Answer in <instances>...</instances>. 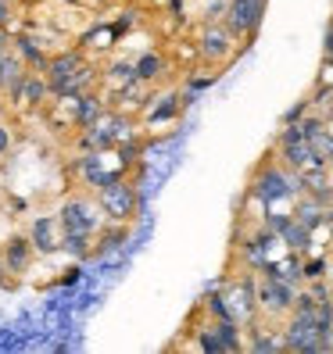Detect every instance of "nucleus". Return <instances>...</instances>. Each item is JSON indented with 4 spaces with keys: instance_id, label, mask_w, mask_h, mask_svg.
Listing matches in <instances>:
<instances>
[{
    "instance_id": "a878e982",
    "label": "nucleus",
    "mask_w": 333,
    "mask_h": 354,
    "mask_svg": "<svg viewBox=\"0 0 333 354\" xmlns=\"http://www.w3.org/2000/svg\"><path fill=\"white\" fill-rule=\"evenodd\" d=\"M312 143V151H316L326 165H333V129H323V133H316L308 140Z\"/></svg>"
},
{
    "instance_id": "f257e3e1",
    "label": "nucleus",
    "mask_w": 333,
    "mask_h": 354,
    "mask_svg": "<svg viewBox=\"0 0 333 354\" xmlns=\"http://www.w3.org/2000/svg\"><path fill=\"white\" fill-rule=\"evenodd\" d=\"M97 204H100V212L108 222H133L136 218V207H140V194H136V186L126 183V179H111V183H104L93 190Z\"/></svg>"
},
{
    "instance_id": "b1692460",
    "label": "nucleus",
    "mask_w": 333,
    "mask_h": 354,
    "mask_svg": "<svg viewBox=\"0 0 333 354\" xmlns=\"http://www.w3.org/2000/svg\"><path fill=\"white\" fill-rule=\"evenodd\" d=\"M247 351H255V354H273V351H283V337H273V333H262L255 329V337L244 344Z\"/></svg>"
},
{
    "instance_id": "f3484780",
    "label": "nucleus",
    "mask_w": 333,
    "mask_h": 354,
    "mask_svg": "<svg viewBox=\"0 0 333 354\" xmlns=\"http://www.w3.org/2000/svg\"><path fill=\"white\" fill-rule=\"evenodd\" d=\"M126 236H129V229H126V222H104L100 225V240H97V247H90V254H108V251H118L122 243H126Z\"/></svg>"
},
{
    "instance_id": "4468645a",
    "label": "nucleus",
    "mask_w": 333,
    "mask_h": 354,
    "mask_svg": "<svg viewBox=\"0 0 333 354\" xmlns=\"http://www.w3.org/2000/svg\"><path fill=\"white\" fill-rule=\"evenodd\" d=\"M69 108H72V118H69L72 126L75 129H87V126H93V122L104 115V100H100V93L87 90V93H79Z\"/></svg>"
},
{
    "instance_id": "2f4dec72",
    "label": "nucleus",
    "mask_w": 333,
    "mask_h": 354,
    "mask_svg": "<svg viewBox=\"0 0 333 354\" xmlns=\"http://www.w3.org/2000/svg\"><path fill=\"white\" fill-rule=\"evenodd\" d=\"M298 126H301V133H305V140H312V136H316V133H323V129H326L319 115H308V118H301V122H298Z\"/></svg>"
},
{
    "instance_id": "0eeeda50",
    "label": "nucleus",
    "mask_w": 333,
    "mask_h": 354,
    "mask_svg": "<svg viewBox=\"0 0 333 354\" xmlns=\"http://www.w3.org/2000/svg\"><path fill=\"white\" fill-rule=\"evenodd\" d=\"M33 258H36V247L26 233H15L4 240V247H0V265L8 268L11 276H26L33 268Z\"/></svg>"
},
{
    "instance_id": "5701e85b",
    "label": "nucleus",
    "mask_w": 333,
    "mask_h": 354,
    "mask_svg": "<svg viewBox=\"0 0 333 354\" xmlns=\"http://www.w3.org/2000/svg\"><path fill=\"white\" fill-rule=\"evenodd\" d=\"M215 333H219V340H222V347L226 351H244V340H240V322L237 319H215V326H212Z\"/></svg>"
},
{
    "instance_id": "ea45409f",
    "label": "nucleus",
    "mask_w": 333,
    "mask_h": 354,
    "mask_svg": "<svg viewBox=\"0 0 333 354\" xmlns=\"http://www.w3.org/2000/svg\"><path fill=\"white\" fill-rule=\"evenodd\" d=\"M326 276H330V290H333V265H330V272H326Z\"/></svg>"
},
{
    "instance_id": "bb28decb",
    "label": "nucleus",
    "mask_w": 333,
    "mask_h": 354,
    "mask_svg": "<svg viewBox=\"0 0 333 354\" xmlns=\"http://www.w3.org/2000/svg\"><path fill=\"white\" fill-rule=\"evenodd\" d=\"M115 39H118V29H111V26H100V29H93L90 36H87V44L90 47H115Z\"/></svg>"
},
{
    "instance_id": "7c9ffc66",
    "label": "nucleus",
    "mask_w": 333,
    "mask_h": 354,
    "mask_svg": "<svg viewBox=\"0 0 333 354\" xmlns=\"http://www.w3.org/2000/svg\"><path fill=\"white\" fill-rule=\"evenodd\" d=\"M308 197L316 201V204H323V207H333V186L330 183H319V186H312V190H308Z\"/></svg>"
},
{
    "instance_id": "473e14b6",
    "label": "nucleus",
    "mask_w": 333,
    "mask_h": 354,
    "mask_svg": "<svg viewBox=\"0 0 333 354\" xmlns=\"http://www.w3.org/2000/svg\"><path fill=\"white\" fill-rule=\"evenodd\" d=\"M11 147H15V133H11L8 122L0 118V158H8V154H11Z\"/></svg>"
},
{
    "instance_id": "72a5a7b5",
    "label": "nucleus",
    "mask_w": 333,
    "mask_h": 354,
    "mask_svg": "<svg viewBox=\"0 0 333 354\" xmlns=\"http://www.w3.org/2000/svg\"><path fill=\"white\" fill-rule=\"evenodd\" d=\"M308 108H312V100H301V104H294V108H290V111L283 115V122H301Z\"/></svg>"
},
{
    "instance_id": "a19ab883",
    "label": "nucleus",
    "mask_w": 333,
    "mask_h": 354,
    "mask_svg": "<svg viewBox=\"0 0 333 354\" xmlns=\"http://www.w3.org/2000/svg\"><path fill=\"white\" fill-rule=\"evenodd\" d=\"M0 204H4V186H0Z\"/></svg>"
},
{
    "instance_id": "aec40b11",
    "label": "nucleus",
    "mask_w": 333,
    "mask_h": 354,
    "mask_svg": "<svg viewBox=\"0 0 333 354\" xmlns=\"http://www.w3.org/2000/svg\"><path fill=\"white\" fill-rule=\"evenodd\" d=\"M51 97V86H47V75L39 72H29L26 75V86H22V108H39Z\"/></svg>"
},
{
    "instance_id": "39448f33",
    "label": "nucleus",
    "mask_w": 333,
    "mask_h": 354,
    "mask_svg": "<svg viewBox=\"0 0 333 354\" xmlns=\"http://www.w3.org/2000/svg\"><path fill=\"white\" fill-rule=\"evenodd\" d=\"M283 351L323 354L316 337V311H290V322L283 326Z\"/></svg>"
},
{
    "instance_id": "f704fd0d",
    "label": "nucleus",
    "mask_w": 333,
    "mask_h": 354,
    "mask_svg": "<svg viewBox=\"0 0 333 354\" xmlns=\"http://www.w3.org/2000/svg\"><path fill=\"white\" fill-rule=\"evenodd\" d=\"M11 18H15V4L11 0H0V26L11 29Z\"/></svg>"
},
{
    "instance_id": "1a4fd4ad",
    "label": "nucleus",
    "mask_w": 333,
    "mask_h": 354,
    "mask_svg": "<svg viewBox=\"0 0 333 354\" xmlns=\"http://www.w3.org/2000/svg\"><path fill=\"white\" fill-rule=\"evenodd\" d=\"M294 294H298V286L265 276V283L258 286V308H265L269 315H287L294 308Z\"/></svg>"
},
{
    "instance_id": "412c9836",
    "label": "nucleus",
    "mask_w": 333,
    "mask_h": 354,
    "mask_svg": "<svg viewBox=\"0 0 333 354\" xmlns=\"http://www.w3.org/2000/svg\"><path fill=\"white\" fill-rule=\"evenodd\" d=\"M90 243H93L90 233H79V229H61V247H57V251H65L69 258H87L90 254Z\"/></svg>"
},
{
    "instance_id": "e433bc0d",
    "label": "nucleus",
    "mask_w": 333,
    "mask_h": 354,
    "mask_svg": "<svg viewBox=\"0 0 333 354\" xmlns=\"http://www.w3.org/2000/svg\"><path fill=\"white\" fill-rule=\"evenodd\" d=\"M323 54H326V57H333V26H330V32H326V44H323Z\"/></svg>"
},
{
    "instance_id": "58836bf2",
    "label": "nucleus",
    "mask_w": 333,
    "mask_h": 354,
    "mask_svg": "<svg viewBox=\"0 0 333 354\" xmlns=\"http://www.w3.org/2000/svg\"><path fill=\"white\" fill-rule=\"evenodd\" d=\"M326 115L333 118V90H330V97H326Z\"/></svg>"
},
{
    "instance_id": "6ab92c4d",
    "label": "nucleus",
    "mask_w": 333,
    "mask_h": 354,
    "mask_svg": "<svg viewBox=\"0 0 333 354\" xmlns=\"http://www.w3.org/2000/svg\"><path fill=\"white\" fill-rule=\"evenodd\" d=\"M280 243H287L290 254H301V251H308V247H312V233H308L298 218H290V222L280 229Z\"/></svg>"
},
{
    "instance_id": "4be33fe9",
    "label": "nucleus",
    "mask_w": 333,
    "mask_h": 354,
    "mask_svg": "<svg viewBox=\"0 0 333 354\" xmlns=\"http://www.w3.org/2000/svg\"><path fill=\"white\" fill-rule=\"evenodd\" d=\"M183 108V97L179 93H169V97H161L158 104H151L147 108V126H158V122H172Z\"/></svg>"
},
{
    "instance_id": "dca6fc26",
    "label": "nucleus",
    "mask_w": 333,
    "mask_h": 354,
    "mask_svg": "<svg viewBox=\"0 0 333 354\" xmlns=\"http://www.w3.org/2000/svg\"><path fill=\"white\" fill-rule=\"evenodd\" d=\"M165 68H169V61H165L158 50H147V54H140L133 61V72H136L140 82H158L165 75Z\"/></svg>"
},
{
    "instance_id": "393cba45",
    "label": "nucleus",
    "mask_w": 333,
    "mask_h": 354,
    "mask_svg": "<svg viewBox=\"0 0 333 354\" xmlns=\"http://www.w3.org/2000/svg\"><path fill=\"white\" fill-rule=\"evenodd\" d=\"M104 72H108V82H115V86H126V82H133V79H136L133 65H129V61H122V57H115Z\"/></svg>"
},
{
    "instance_id": "f8f14e48",
    "label": "nucleus",
    "mask_w": 333,
    "mask_h": 354,
    "mask_svg": "<svg viewBox=\"0 0 333 354\" xmlns=\"http://www.w3.org/2000/svg\"><path fill=\"white\" fill-rule=\"evenodd\" d=\"M11 50L22 57V65L29 68V72H39L44 75V68H47V50H44V44L33 36V32H18V36H11Z\"/></svg>"
},
{
    "instance_id": "79ce46f5",
    "label": "nucleus",
    "mask_w": 333,
    "mask_h": 354,
    "mask_svg": "<svg viewBox=\"0 0 333 354\" xmlns=\"http://www.w3.org/2000/svg\"><path fill=\"white\" fill-rule=\"evenodd\" d=\"M65 4H79V0H65Z\"/></svg>"
},
{
    "instance_id": "c85d7f7f",
    "label": "nucleus",
    "mask_w": 333,
    "mask_h": 354,
    "mask_svg": "<svg viewBox=\"0 0 333 354\" xmlns=\"http://www.w3.org/2000/svg\"><path fill=\"white\" fill-rule=\"evenodd\" d=\"M208 311H212L215 319H233V308H230V301H226V297H219V294H212V297H208Z\"/></svg>"
},
{
    "instance_id": "2eb2a0df",
    "label": "nucleus",
    "mask_w": 333,
    "mask_h": 354,
    "mask_svg": "<svg viewBox=\"0 0 333 354\" xmlns=\"http://www.w3.org/2000/svg\"><path fill=\"white\" fill-rule=\"evenodd\" d=\"M280 151V161H283V169H290V172H301V169H308V165H326L316 151H312V143L308 140H298V143H283V147H276Z\"/></svg>"
},
{
    "instance_id": "f03ea898",
    "label": "nucleus",
    "mask_w": 333,
    "mask_h": 354,
    "mask_svg": "<svg viewBox=\"0 0 333 354\" xmlns=\"http://www.w3.org/2000/svg\"><path fill=\"white\" fill-rule=\"evenodd\" d=\"M251 197H258L265 207H273L287 197H301V186H298V176L283 169V165H265V169L255 176L251 183Z\"/></svg>"
},
{
    "instance_id": "20e7f679",
    "label": "nucleus",
    "mask_w": 333,
    "mask_h": 354,
    "mask_svg": "<svg viewBox=\"0 0 333 354\" xmlns=\"http://www.w3.org/2000/svg\"><path fill=\"white\" fill-rule=\"evenodd\" d=\"M87 133H90V140H93V147L97 151H115L122 140H129V136H136V126H133V118H126L122 111H104L93 126H87Z\"/></svg>"
},
{
    "instance_id": "a211bd4d",
    "label": "nucleus",
    "mask_w": 333,
    "mask_h": 354,
    "mask_svg": "<svg viewBox=\"0 0 333 354\" xmlns=\"http://www.w3.org/2000/svg\"><path fill=\"white\" fill-rule=\"evenodd\" d=\"M290 215H294V218L308 229V233H316L319 225H326V207H323V204H316L312 197H301V201L294 204V212H290Z\"/></svg>"
},
{
    "instance_id": "c756f323",
    "label": "nucleus",
    "mask_w": 333,
    "mask_h": 354,
    "mask_svg": "<svg viewBox=\"0 0 333 354\" xmlns=\"http://www.w3.org/2000/svg\"><path fill=\"white\" fill-rule=\"evenodd\" d=\"M197 347H201V351H226L215 329H201V333H197Z\"/></svg>"
},
{
    "instance_id": "ddd939ff",
    "label": "nucleus",
    "mask_w": 333,
    "mask_h": 354,
    "mask_svg": "<svg viewBox=\"0 0 333 354\" xmlns=\"http://www.w3.org/2000/svg\"><path fill=\"white\" fill-rule=\"evenodd\" d=\"M72 172L82 186H90V190H97V186L104 183V176H108V169H104V151H87L82 158L72 161Z\"/></svg>"
},
{
    "instance_id": "9d476101",
    "label": "nucleus",
    "mask_w": 333,
    "mask_h": 354,
    "mask_svg": "<svg viewBox=\"0 0 333 354\" xmlns=\"http://www.w3.org/2000/svg\"><path fill=\"white\" fill-rule=\"evenodd\" d=\"M233 32L226 29V26H204V32H201V39H197V54L204 57V61H226L233 54Z\"/></svg>"
},
{
    "instance_id": "9b49d317",
    "label": "nucleus",
    "mask_w": 333,
    "mask_h": 354,
    "mask_svg": "<svg viewBox=\"0 0 333 354\" xmlns=\"http://www.w3.org/2000/svg\"><path fill=\"white\" fill-rule=\"evenodd\" d=\"M82 65H87V54H82L79 47H72V50H57L51 61H47V68H44V75H47V86H57V82H65V79H72Z\"/></svg>"
},
{
    "instance_id": "4c0bfd02",
    "label": "nucleus",
    "mask_w": 333,
    "mask_h": 354,
    "mask_svg": "<svg viewBox=\"0 0 333 354\" xmlns=\"http://www.w3.org/2000/svg\"><path fill=\"white\" fill-rule=\"evenodd\" d=\"M8 108H11V104H8V97H4V93H0V118H4V115H8Z\"/></svg>"
},
{
    "instance_id": "7ed1b4c3",
    "label": "nucleus",
    "mask_w": 333,
    "mask_h": 354,
    "mask_svg": "<svg viewBox=\"0 0 333 354\" xmlns=\"http://www.w3.org/2000/svg\"><path fill=\"white\" fill-rule=\"evenodd\" d=\"M57 222H61V229H79V233L97 236V233H100V225L108 222V218H104L100 204H97L93 197H87V194H72L65 204L57 207Z\"/></svg>"
},
{
    "instance_id": "c9c22d12",
    "label": "nucleus",
    "mask_w": 333,
    "mask_h": 354,
    "mask_svg": "<svg viewBox=\"0 0 333 354\" xmlns=\"http://www.w3.org/2000/svg\"><path fill=\"white\" fill-rule=\"evenodd\" d=\"M11 50V29L8 26H0V54Z\"/></svg>"
},
{
    "instance_id": "cd10ccee",
    "label": "nucleus",
    "mask_w": 333,
    "mask_h": 354,
    "mask_svg": "<svg viewBox=\"0 0 333 354\" xmlns=\"http://www.w3.org/2000/svg\"><path fill=\"white\" fill-rule=\"evenodd\" d=\"M326 272H330V261L326 258H312V261H305L301 265V279H326Z\"/></svg>"
},
{
    "instance_id": "6e6552de",
    "label": "nucleus",
    "mask_w": 333,
    "mask_h": 354,
    "mask_svg": "<svg viewBox=\"0 0 333 354\" xmlns=\"http://www.w3.org/2000/svg\"><path fill=\"white\" fill-rule=\"evenodd\" d=\"M26 236L33 240L36 254H57V247H61V222H57V215H51V212L33 215Z\"/></svg>"
},
{
    "instance_id": "423d86ee",
    "label": "nucleus",
    "mask_w": 333,
    "mask_h": 354,
    "mask_svg": "<svg viewBox=\"0 0 333 354\" xmlns=\"http://www.w3.org/2000/svg\"><path fill=\"white\" fill-rule=\"evenodd\" d=\"M265 4L269 0H230L226 4V29L233 36H255L262 18H265Z\"/></svg>"
}]
</instances>
